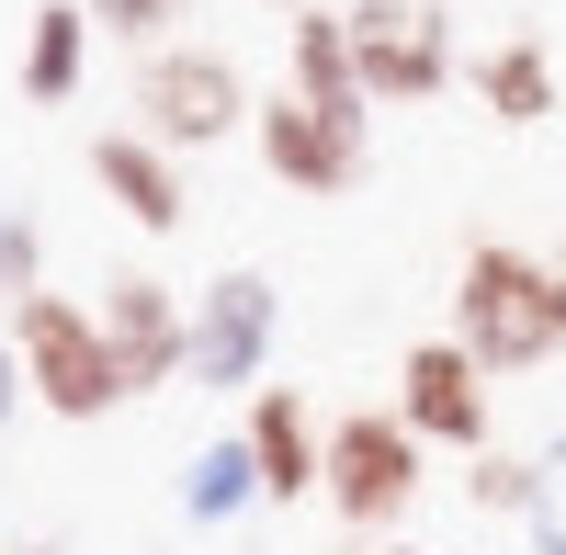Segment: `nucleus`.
I'll use <instances>...</instances> for the list:
<instances>
[{"mask_svg":"<svg viewBox=\"0 0 566 555\" xmlns=\"http://www.w3.org/2000/svg\"><path fill=\"white\" fill-rule=\"evenodd\" d=\"M453 341L476 352L488 375H522V363L566 352V284H555V261L510 250V239L464 250V272H453Z\"/></svg>","mask_w":566,"mask_h":555,"instance_id":"f257e3e1","label":"nucleus"},{"mask_svg":"<svg viewBox=\"0 0 566 555\" xmlns=\"http://www.w3.org/2000/svg\"><path fill=\"white\" fill-rule=\"evenodd\" d=\"M12 363H23V386L57 408V420H103V408H125V375H114L103 317L69 306V295H23V306H12Z\"/></svg>","mask_w":566,"mask_h":555,"instance_id":"f03ea898","label":"nucleus"},{"mask_svg":"<svg viewBox=\"0 0 566 555\" xmlns=\"http://www.w3.org/2000/svg\"><path fill=\"white\" fill-rule=\"evenodd\" d=\"M261 103L239 91V69L216 57V45H148L136 57V125L159 136V148H216V136H239Z\"/></svg>","mask_w":566,"mask_h":555,"instance_id":"7ed1b4c3","label":"nucleus"},{"mask_svg":"<svg viewBox=\"0 0 566 555\" xmlns=\"http://www.w3.org/2000/svg\"><path fill=\"white\" fill-rule=\"evenodd\" d=\"M352 69H363V103H431L453 80V23L442 0H352Z\"/></svg>","mask_w":566,"mask_h":555,"instance_id":"20e7f679","label":"nucleus"},{"mask_svg":"<svg viewBox=\"0 0 566 555\" xmlns=\"http://www.w3.org/2000/svg\"><path fill=\"white\" fill-rule=\"evenodd\" d=\"M408 499H419V431L397 420V408L328 420V511H340L352 533H386Z\"/></svg>","mask_w":566,"mask_h":555,"instance_id":"39448f33","label":"nucleus"},{"mask_svg":"<svg viewBox=\"0 0 566 555\" xmlns=\"http://www.w3.org/2000/svg\"><path fill=\"white\" fill-rule=\"evenodd\" d=\"M272 329H283V295L261 284V272H216V284L193 295V386H216V397H261Z\"/></svg>","mask_w":566,"mask_h":555,"instance_id":"423d86ee","label":"nucleus"},{"mask_svg":"<svg viewBox=\"0 0 566 555\" xmlns=\"http://www.w3.org/2000/svg\"><path fill=\"white\" fill-rule=\"evenodd\" d=\"M250 136H261V170L295 181V193H352L363 181V114H328L306 91H272L250 114Z\"/></svg>","mask_w":566,"mask_h":555,"instance_id":"0eeeda50","label":"nucleus"},{"mask_svg":"<svg viewBox=\"0 0 566 555\" xmlns=\"http://www.w3.org/2000/svg\"><path fill=\"white\" fill-rule=\"evenodd\" d=\"M397 420L419 442H442V453H488V363L464 352L453 329L442 341H419L397 363Z\"/></svg>","mask_w":566,"mask_h":555,"instance_id":"6e6552de","label":"nucleus"},{"mask_svg":"<svg viewBox=\"0 0 566 555\" xmlns=\"http://www.w3.org/2000/svg\"><path fill=\"white\" fill-rule=\"evenodd\" d=\"M103 341H114V375H125V397H148V386H170L181 363H193V317H181V295L170 284H148V272H125V284H103Z\"/></svg>","mask_w":566,"mask_h":555,"instance_id":"1a4fd4ad","label":"nucleus"},{"mask_svg":"<svg viewBox=\"0 0 566 555\" xmlns=\"http://www.w3.org/2000/svg\"><path fill=\"white\" fill-rule=\"evenodd\" d=\"M239 431H250L261 499H306V488H328V431H317V408H306L295 386H261Z\"/></svg>","mask_w":566,"mask_h":555,"instance_id":"9d476101","label":"nucleus"},{"mask_svg":"<svg viewBox=\"0 0 566 555\" xmlns=\"http://www.w3.org/2000/svg\"><path fill=\"white\" fill-rule=\"evenodd\" d=\"M91 181H103L148 239H170V227H181V159L159 148L148 125H103V136H91Z\"/></svg>","mask_w":566,"mask_h":555,"instance_id":"9b49d317","label":"nucleus"},{"mask_svg":"<svg viewBox=\"0 0 566 555\" xmlns=\"http://www.w3.org/2000/svg\"><path fill=\"white\" fill-rule=\"evenodd\" d=\"M283 57H295V80H283V91H306V103H328V114H363V69H352V23H340V12L295 0Z\"/></svg>","mask_w":566,"mask_h":555,"instance_id":"f8f14e48","label":"nucleus"},{"mask_svg":"<svg viewBox=\"0 0 566 555\" xmlns=\"http://www.w3.org/2000/svg\"><path fill=\"white\" fill-rule=\"evenodd\" d=\"M464 80H476V103H488L499 125H544V114H555V57H544L533 34H510V45H488V57L464 69Z\"/></svg>","mask_w":566,"mask_h":555,"instance_id":"ddd939ff","label":"nucleus"},{"mask_svg":"<svg viewBox=\"0 0 566 555\" xmlns=\"http://www.w3.org/2000/svg\"><path fill=\"white\" fill-rule=\"evenodd\" d=\"M80 69H91V12H80V0H45L34 34H23V91H34V103H69Z\"/></svg>","mask_w":566,"mask_h":555,"instance_id":"4468645a","label":"nucleus"},{"mask_svg":"<svg viewBox=\"0 0 566 555\" xmlns=\"http://www.w3.org/2000/svg\"><path fill=\"white\" fill-rule=\"evenodd\" d=\"M261 499V465H250V431H227V442H205L193 465H181V511L193 522H239Z\"/></svg>","mask_w":566,"mask_h":555,"instance_id":"2eb2a0df","label":"nucleus"},{"mask_svg":"<svg viewBox=\"0 0 566 555\" xmlns=\"http://www.w3.org/2000/svg\"><path fill=\"white\" fill-rule=\"evenodd\" d=\"M464 499H476V511H533V499H544V465H533V453H476Z\"/></svg>","mask_w":566,"mask_h":555,"instance_id":"dca6fc26","label":"nucleus"},{"mask_svg":"<svg viewBox=\"0 0 566 555\" xmlns=\"http://www.w3.org/2000/svg\"><path fill=\"white\" fill-rule=\"evenodd\" d=\"M0 295H45V239H34V216L23 205H0Z\"/></svg>","mask_w":566,"mask_h":555,"instance_id":"f3484780","label":"nucleus"},{"mask_svg":"<svg viewBox=\"0 0 566 555\" xmlns=\"http://www.w3.org/2000/svg\"><path fill=\"white\" fill-rule=\"evenodd\" d=\"M91 12V34H125V45H159L181 12H193V0H80Z\"/></svg>","mask_w":566,"mask_h":555,"instance_id":"a211bd4d","label":"nucleus"},{"mask_svg":"<svg viewBox=\"0 0 566 555\" xmlns=\"http://www.w3.org/2000/svg\"><path fill=\"white\" fill-rule=\"evenodd\" d=\"M533 533H544V555H566V442L544 453V499H533Z\"/></svg>","mask_w":566,"mask_h":555,"instance_id":"6ab92c4d","label":"nucleus"},{"mask_svg":"<svg viewBox=\"0 0 566 555\" xmlns=\"http://www.w3.org/2000/svg\"><path fill=\"white\" fill-rule=\"evenodd\" d=\"M0 420H12V341H0Z\"/></svg>","mask_w":566,"mask_h":555,"instance_id":"aec40b11","label":"nucleus"},{"mask_svg":"<svg viewBox=\"0 0 566 555\" xmlns=\"http://www.w3.org/2000/svg\"><path fill=\"white\" fill-rule=\"evenodd\" d=\"M374 555H431V544H374Z\"/></svg>","mask_w":566,"mask_h":555,"instance_id":"412c9836","label":"nucleus"},{"mask_svg":"<svg viewBox=\"0 0 566 555\" xmlns=\"http://www.w3.org/2000/svg\"><path fill=\"white\" fill-rule=\"evenodd\" d=\"M12 555H57V544H12Z\"/></svg>","mask_w":566,"mask_h":555,"instance_id":"4be33fe9","label":"nucleus"},{"mask_svg":"<svg viewBox=\"0 0 566 555\" xmlns=\"http://www.w3.org/2000/svg\"><path fill=\"white\" fill-rule=\"evenodd\" d=\"M555 284H566V250H555Z\"/></svg>","mask_w":566,"mask_h":555,"instance_id":"5701e85b","label":"nucleus"}]
</instances>
